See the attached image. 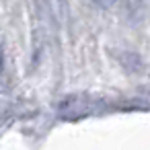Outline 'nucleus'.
<instances>
[{"instance_id":"nucleus-1","label":"nucleus","mask_w":150,"mask_h":150,"mask_svg":"<svg viewBox=\"0 0 150 150\" xmlns=\"http://www.w3.org/2000/svg\"><path fill=\"white\" fill-rule=\"evenodd\" d=\"M95 2H97V4H101V6H111L115 0H95Z\"/></svg>"}]
</instances>
